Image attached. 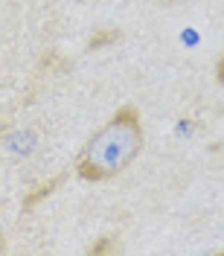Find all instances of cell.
I'll use <instances>...</instances> for the list:
<instances>
[{
	"label": "cell",
	"mask_w": 224,
	"mask_h": 256,
	"mask_svg": "<svg viewBox=\"0 0 224 256\" xmlns=\"http://www.w3.org/2000/svg\"><path fill=\"white\" fill-rule=\"evenodd\" d=\"M79 3H82V0H79Z\"/></svg>",
	"instance_id": "cell-7"
},
{
	"label": "cell",
	"mask_w": 224,
	"mask_h": 256,
	"mask_svg": "<svg viewBox=\"0 0 224 256\" xmlns=\"http://www.w3.org/2000/svg\"><path fill=\"white\" fill-rule=\"evenodd\" d=\"M216 79H218V84H224V52L218 56V62H216Z\"/></svg>",
	"instance_id": "cell-5"
},
{
	"label": "cell",
	"mask_w": 224,
	"mask_h": 256,
	"mask_svg": "<svg viewBox=\"0 0 224 256\" xmlns=\"http://www.w3.org/2000/svg\"><path fill=\"white\" fill-rule=\"evenodd\" d=\"M116 250V242H114V236H102L99 242H94L90 248H88V254L90 256H102V254H114Z\"/></svg>",
	"instance_id": "cell-4"
},
{
	"label": "cell",
	"mask_w": 224,
	"mask_h": 256,
	"mask_svg": "<svg viewBox=\"0 0 224 256\" xmlns=\"http://www.w3.org/2000/svg\"><path fill=\"white\" fill-rule=\"evenodd\" d=\"M146 143V131L140 111L134 105H122L111 114L105 126H99L84 140L73 160V172L88 184H105L122 175L134 160L140 158Z\"/></svg>",
	"instance_id": "cell-1"
},
{
	"label": "cell",
	"mask_w": 224,
	"mask_h": 256,
	"mask_svg": "<svg viewBox=\"0 0 224 256\" xmlns=\"http://www.w3.org/2000/svg\"><path fill=\"white\" fill-rule=\"evenodd\" d=\"M120 38H122V32L116 30V26H102V30H94V35L88 38V50H90V52L105 50V47H111V44H116Z\"/></svg>",
	"instance_id": "cell-3"
},
{
	"label": "cell",
	"mask_w": 224,
	"mask_h": 256,
	"mask_svg": "<svg viewBox=\"0 0 224 256\" xmlns=\"http://www.w3.org/2000/svg\"><path fill=\"white\" fill-rule=\"evenodd\" d=\"M67 175H70V172H58V175L47 178V180H41V184H35L32 190H26L24 192V198H20V210H24V212H35V207L58 190L64 180H67Z\"/></svg>",
	"instance_id": "cell-2"
},
{
	"label": "cell",
	"mask_w": 224,
	"mask_h": 256,
	"mask_svg": "<svg viewBox=\"0 0 224 256\" xmlns=\"http://www.w3.org/2000/svg\"><path fill=\"white\" fill-rule=\"evenodd\" d=\"M175 3H180V0H160V6H175Z\"/></svg>",
	"instance_id": "cell-6"
}]
</instances>
